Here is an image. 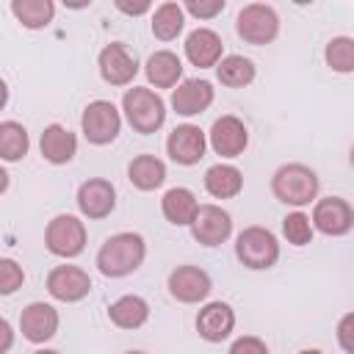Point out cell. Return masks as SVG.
Listing matches in <instances>:
<instances>
[{
  "mask_svg": "<svg viewBox=\"0 0 354 354\" xmlns=\"http://www.w3.org/2000/svg\"><path fill=\"white\" fill-rule=\"evenodd\" d=\"M6 188H8V171H6L3 166H0V194H3Z\"/></svg>",
  "mask_w": 354,
  "mask_h": 354,
  "instance_id": "38",
  "label": "cell"
},
{
  "mask_svg": "<svg viewBox=\"0 0 354 354\" xmlns=\"http://www.w3.org/2000/svg\"><path fill=\"white\" fill-rule=\"evenodd\" d=\"M108 318L119 329H138L149 318V304L141 296H122L108 307Z\"/></svg>",
  "mask_w": 354,
  "mask_h": 354,
  "instance_id": "25",
  "label": "cell"
},
{
  "mask_svg": "<svg viewBox=\"0 0 354 354\" xmlns=\"http://www.w3.org/2000/svg\"><path fill=\"white\" fill-rule=\"evenodd\" d=\"M138 72L136 58L127 53V47L122 41H111L108 47H102L100 53V75L105 83L111 86H127Z\"/></svg>",
  "mask_w": 354,
  "mask_h": 354,
  "instance_id": "12",
  "label": "cell"
},
{
  "mask_svg": "<svg viewBox=\"0 0 354 354\" xmlns=\"http://www.w3.org/2000/svg\"><path fill=\"white\" fill-rule=\"evenodd\" d=\"M8 102V88H6V83L0 80V111H3V105Z\"/></svg>",
  "mask_w": 354,
  "mask_h": 354,
  "instance_id": "39",
  "label": "cell"
},
{
  "mask_svg": "<svg viewBox=\"0 0 354 354\" xmlns=\"http://www.w3.org/2000/svg\"><path fill=\"white\" fill-rule=\"evenodd\" d=\"M116 205V191L108 180L94 177L77 188V207L88 218H105Z\"/></svg>",
  "mask_w": 354,
  "mask_h": 354,
  "instance_id": "15",
  "label": "cell"
},
{
  "mask_svg": "<svg viewBox=\"0 0 354 354\" xmlns=\"http://www.w3.org/2000/svg\"><path fill=\"white\" fill-rule=\"evenodd\" d=\"M147 77L155 88H171L183 77V64L171 50H158L147 58Z\"/></svg>",
  "mask_w": 354,
  "mask_h": 354,
  "instance_id": "21",
  "label": "cell"
},
{
  "mask_svg": "<svg viewBox=\"0 0 354 354\" xmlns=\"http://www.w3.org/2000/svg\"><path fill=\"white\" fill-rule=\"evenodd\" d=\"M169 290L177 301L194 304L210 293V277L199 266H180L169 274Z\"/></svg>",
  "mask_w": 354,
  "mask_h": 354,
  "instance_id": "14",
  "label": "cell"
},
{
  "mask_svg": "<svg viewBox=\"0 0 354 354\" xmlns=\"http://www.w3.org/2000/svg\"><path fill=\"white\" fill-rule=\"evenodd\" d=\"M28 147H30V138H28V130L19 124V122H3L0 124V158L3 160H19L28 155Z\"/></svg>",
  "mask_w": 354,
  "mask_h": 354,
  "instance_id": "27",
  "label": "cell"
},
{
  "mask_svg": "<svg viewBox=\"0 0 354 354\" xmlns=\"http://www.w3.org/2000/svg\"><path fill=\"white\" fill-rule=\"evenodd\" d=\"M221 47H224V44H221L218 33L210 30V28H196V30H191L188 39H185V55H188V61H191L194 66H199V69L216 66V64L221 61Z\"/></svg>",
  "mask_w": 354,
  "mask_h": 354,
  "instance_id": "19",
  "label": "cell"
},
{
  "mask_svg": "<svg viewBox=\"0 0 354 354\" xmlns=\"http://www.w3.org/2000/svg\"><path fill=\"white\" fill-rule=\"evenodd\" d=\"M235 254L238 260L246 266V268H254V271H263V268H271L279 257V243L274 238L271 230L266 227H246L241 235H238V243H235Z\"/></svg>",
  "mask_w": 354,
  "mask_h": 354,
  "instance_id": "4",
  "label": "cell"
},
{
  "mask_svg": "<svg viewBox=\"0 0 354 354\" xmlns=\"http://www.w3.org/2000/svg\"><path fill=\"white\" fill-rule=\"evenodd\" d=\"M216 72H218V80L230 88H243L254 80V64L243 55H227L216 64Z\"/></svg>",
  "mask_w": 354,
  "mask_h": 354,
  "instance_id": "26",
  "label": "cell"
},
{
  "mask_svg": "<svg viewBox=\"0 0 354 354\" xmlns=\"http://www.w3.org/2000/svg\"><path fill=\"white\" fill-rule=\"evenodd\" d=\"M299 354H324V351H318V348H307V351H299Z\"/></svg>",
  "mask_w": 354,
  "mask_h": 354,
  "instance_id": "40",
  "label": "cell"
},
{
  "mask_svg": "<svg viewBox=\"0 0 354 354\" xmlns=\"http://www.w3.org/2000/svg\"><path fill=\"white\" fill-rule=\"evenodd\" d=\"M232 232V218L227 210H221L218 205H199L196 216L191 221V235L202 243V246H218L230 238Z\"/></svg>",
  "mask_w": 354,
  "mask_h": 354,
  "instance_id": "8",
  "label": "cell"
},
{
  "mask_svg": "<svg viewBox=\"0 0 354 354\" xmlns=\"http://www.w3.org/2000/svg\"><path fill=\"white\" fill-rule=\"evenodd\" d=\"M282 232H285V238L293 243V246H307L310 241H313V224H310V216H304V213H288L285 218H282Z\"/></svg>",
  "mask_w": 354,
  "mask_h": 354,
  "instance_id": "31",
  "label": "cell"
},
{
  "mask_svg": "<svg viewBox=\"0 0 354 354\" xmlns=\"http://www.w3.org/2000/svg\"><path fill=\"white\" fill-rule=\"evenodd\" d=\"M326 64L335 72H351L354 69V41L348 36H335L326 44Z\"/></svg>",
  "mask_w": 354,
  "mask_h": 354,
  "instance_id": "30",
  "label": "cell"
},
{
  "mask_svg": "<svg viewBox=\"0 0 354 354\" xmlns=\"http://www.w3.org/2000/svg\"><path fill=\"white\" fill-rule=\"evenodd\" d=\"M19 329L25 335V340L30 343H44L55 335L58 329V313L53 304H44V301H33L22 310L19 315Z\"/></svg>",
  "mask_w": 354,
  "mask_h": 354,
  "instance_id": "16",
  "label": "cell"
},
{
  "mask_svg": "<svg viewBox=\"0 0 354 354\" xmlns=\"http://www.w3.org/2000/svg\"><path fill=\"white\" fill-rule=\"evenodd\" d=\"M205 147H207V138L196 124H177L166 138L169 158L183 166L199 163L205 158Z\"/></svg>",
  "mask_w": 354,
  "mask_h": 354,
  "instance_id": "9",
  "label": "cell"
},
{
  "mask_svg": "<svg viewBox=\"0 0 354 354\" xmlns=\"http://www.w3.org/2000/svg\"><path fill=\"white\" fill-rule=\"evenodd\" d=\"M235 30L249 44H268L279 33V17L266 3H249V6L241 8L238 22H235Z\"/></svg>",
  "mask_w": 354,
  "mask_h": 354,
  "instance_id": "5",
  "label": "cell"
},
{
  "mask_svg": "<svg viewBox=\"0 0 354 354\" xmlns=\"http://www.w3.org/2000/svg\"><path fill=\"white\" fill-rule=\"evenodd\" d=\"M47 290L58 301H80L91 290V279L77 266H55L47 274Z\"/></svg>",
  "mask_w": 354,
  "mask_h": 354,
  "instance_id": "11",
  "label": "cell"
},
{
  "mask_svg": "<svg viewBox=\"0 0 354 354\" xmlns=\"http://www.w3.org/2000/svg\"><path fill=\"white\" fill-rule=\"evenodd\" d=\"M271 191L279 202L285 205H307L315 199L318 194V177L313 169L301 166V163H288V166H279L274 171V180H271Z\"/></svg>",
  "mask_w": 354,
  "mask_h": 354,
  "instance_id": "2",
  "label": "cell"
},
{
  "mask_svg": "<svg viewBox=\"0 0 354 354\" xmlns=\"http://www.w3.org/2000/svg\"><path fill=\"white\" fill-rule=\"evenodd\" d=\"M249 144V133L238 116H221L210 127V147L221 158H238Z\"/></svg>",
  "mask_w": 354,
  "mask_h": 354,
  "instance_id": "13",
  "label": "cell"
},
{
  "mask_svg": "<svg viewBox=\"0 0 354 354\" xmlns=\"http://www.w3.org/2000/svg\"><path fill=\"white\" fill-rule=\"evenodd\" d=\"M205 188L216 199L238 196L241 188H243V174L235 166H230V163H216V166H210L205 171Z\"/></svg>",
  "mask_w": 354,
  "mask_h": 354,
  "instance_id": "22",
  "label": "cell"
},
{
  "mask_svg": "<svg viewBox=\"0 0 354 354\" xmlns=\"http://www.w3.org/2000/svg\"><path fill=\"white\" fill-rule=\"evenodd\" d=\"M232 326H235V313L224 301H210L196 315V329L210 343H221L224 337H230Z\"/></svg>",
  "mask_w": 354,
  "mask_h": 354,
  "instance_id": "18",
  "label": "cell"
},
{
  "mask_svg": "<svg viewBox=\"0 0 354 354\" xmlns=\"http://www.w3.org/2000/svg\"><path fill=\"white\" fill-rule=\"evenodd\" d=\"M25 282V271L17 260L11 257H0V296H11L14 290H19Z\"/></svg>",
  "mask_w": 354,
  "mask_h": 354,
  "instance_id": "32",
  "label": "cell"
},
{
  "mask_svg": "<svg viewBox=\"0 0 354 354\" xmlns=\"http://www.w3.org/2000/svg\"><path fill=\"white\" fill-rule=\"evenodd\" d=\"M351 326H354V315L348 313V315H343V321H340V326H337V340H340V346H343V351H346V354H354Z\"/></svg>",
  "mask_w": 354,
  "mask_h": 354,
  "instance_id": "35",
  "label": "cell"
},
{
  "mask_svg": "<svg viewBox=\"0 0 354 354\" xmlns=\"http://www.w3.org/2000/svg\"><path fill=\"white\" fill-rule=\"evenodd\" d=\"M127 177H130V183H133L136 188L152 191V188L163 185V180H166V166H163V160H158L155 155H138V158L130 160Z\"/></svg>",
  "mask_w": 354,
  "mask_h": 354,
  "instance_id": "24",
  "label": "cell"
},
{
  "mask_svg": "<svg viewBox=\"0 0 354 354\" xmlns=\"http://www.w3.org/2000/svg\"><path fill=\"white\" fill-rule=\"evenodd\" d=\"M116 8H119V11H124V14H144V11H149V3H136V6H130V3L119 0V3H116Z\"/></svg>",
  "mask_w": 354,
  "mask_h": 354,
  "instance_id": "37",
  "label": "cell"
},
{
  "mask_svg": "<svg viewBox=\"0 0 354 354\" xmlns=\"http://www.w3.org/2000/svg\"><path fill=\"white\" fill-rule=\"evenodd\" d=\"M210 102H213V86L199 77L183 80L171 94V108L180 116H196L205 108H210Z\"/></svg>",
  "mask_w": 354,
  "mask_h": 354,
  "instance_id": "17",
  "label": "cell"
},
{
  "mask_svg": "<svg viewBox=\"0 0 354 354\" xmlns=\"http://www.w3.org/2000/svg\"><path fill=\"white\" fill-rule=\"evenodd\" d=\"M147 254V243L138 232H116L97 252V268L105 277H127L133 274Z\"/></svg>",
  "mask_w": 354,
  "mask_h": 354,
  "instance_id": "1",
  "label": "cell"
},
{
  "mask_svg": "<svg viewBox=\"0 0 354 354\" xmlns=\"http://www.w3.org/2000/svg\"><path fill=\"white\" fill-rule=\"evenodd\" d=\"M44 243L58 257H77L86 249V227L77 216L61 213L47 224Z\"/></svg>",
  "mask_w": 354,
  "mask_h": 354,
  "instance_id": "6",
  "label": "cell"
},
{
  "mask_svg": "<svg viewBox=\"0 0 354 354\" xmlns=\"http://www.w3.org/2000/svg\"><path fill=\"white\" fill-rule=\"evenodd\" d=\"M127 354H144V351H127Z\"/></svg>",
  "mask_w": 354,
  "mask_h": 354,
  "instance_id": "42",
  "label": "cell"
},
{
  "mask_svg": "<svg viewBox=\"0 0 354 354\" xmlns=\"http://www.w3.org/2000/svg\"><path fill=\"white\" fill-rule=\"evenodd\" d=\"M185 11L199 19H210L224 11V0H185Z\"/></svg>",
  "mask_w": 354,
  "mask_h": 354,
  "instance_id": "33",
  "label": "cell"
},
{
  "mask_svg": "<svg viewBox=\"0 0 354 354\" xmlns=\"http://www.w3.org/2000/svg\"><path fill=\"white\" fill-rule=\"evenodd\" d=\"M122 111H124L130 127H133L136 133H144V136H147V133H155V130L163 124V119H166V105H163V100H160L152 88H141V86H133V88L124 94Z\"/></svg>",
  "mask_w": 354,
  "mask_h": 354,
  "instance_id": "3",
  "label": "cell"
},
{
  "mask_svg": "<svg viewBox=\"0 0 354 354\" xmlns=\"http://www.w3.org/2000/svg\"><path fill=\"white\" fill-rule=\"evenodd\" d=\"M33 354H58V351H53V348H41V351H33Z\"/></svg>",
  "mask_w": 354,
  "mask_h": 354,
  "instance_id": "41",
  "label": "cell"
},
{
  "mask_svg": "<svg viewBox=\"0 0 354 354\" xmlns=\"http://www.w3.org/2000/svg\"><path fill=\"white\" fill-rule=\"evenodd\" d=\"M315 230H321L324 235H346L354 224V210L346 199L340 196H326L321 202H315L313 210V221Z\"/></svg>",
  "mask_w": 354,
  "mask_h": 354,
  "instance_id": "10",
  "label": "cell"
},
{
  "mask_svg": "<svg viewBox=\"0 0 354 354\" xmlns=\"http://www.w3.org/2000/svg\"><path fill=\"white\" fill-rule=\"evenodd\" d=\"M14 346V329L6 318H0V354H6Z\"/></svg>",
  "mask_w": 354,
  "mask_h": 354,
  "instance_id": "36",
  "label": "cell"
},
{
  "mask_svg": "<svg viewBox=\"0 0 354 354\" xmlns=\"http://www.w3.org/2000/svg\"><path fill=\"white\" fill-rule=\"evenodd\" d=\"M83 136L91 141V144H111L116 136H119V127H122V119H119V111L113 102L108 100H94L86 105L83 111Z\"/></svg>",
  "mask_w": 354,
  "mask_h": 354,
  "instance_id": "7",
  "label": "cell"
},
{
  "mask_svg": "<svg viewBox=\"0 0 354 354\" xmlns=\"http://www.w3.org/2000/svg\"><path fill=\"white\" fill-rule=\"evenodd\" d=\"M11 14L25 28H44V25H50V19L55 14V6L50 0H14Z\"/></svg>",
  "mask_w": 354,
  "mask_h": 354,
  "instance_id": "28",
  "label": "cell"
},
{
  "mask_svg": "<svg viewBox=\"0 0 354 354\" xmlns=\"http://www.w3.org/2000/svg\"><path fill=\"white\" fill-rule=\"evenodd\" d=\"M39 147H41L44 160H50V163H69L75 158V152H77V138L66 127L50 124V127H44Z\"/></svg>",
  "mask_w": 354,
  "mask_h": 354,
  "instance_id": "20",
  "label": "cell"
},
{
  "mask_svg": "<svg viewBox=\"0 0 354 354\" xmlns=\"http://www.w3.org/2000/svg\"><path fill=\"white\" fill-rule=\"evenodd\" d=\"M196 207H199V202H196V196H194L188 188H169V191L163 194V199H160L163 216H166L171 224H177V227L191 224L194 216H196Z\"/></svg>",
  "mask_w": 354,
  "mask_h": 354,
  "instance_id": "23",
  "label": "cell"
},
{
  "mask_svg": "<svg viewBox=\"0 0 354 354\" xmlns=\"http://www.w3.org/2000/svg\"><path fill=\"white\" fill-rule=\"evenodd\" d=\"M230 354H268V346L260 340V337H238L232 346H230Z\"/></svg>",
  "mask_w": 354,
  "mask_h": 354,
  "instance_id": "34",
  "label": "cell"
},
{
  "mask_svg": "<svg viewBox=\"0 0 354 354\" xmlns=\"http://www.w3.org/2000/svg\"><path fill=\"white\" fill-rule=\"evenodd\" d=\"M183 6L177 3H160L152 14V33L160 39V41H171L177 39V33L183 30Z\"/></svg>",
  "mask_w": 354,
  "mask_h": 354,
  "instance_id": "29",
  "label": "cell"
}]
</instances>
